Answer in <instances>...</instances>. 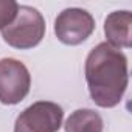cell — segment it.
Listing matches in <instances>:
<instances>
[{"instance_id": "1", "label": "cell", "mask_w": 132, "mask_h": 132, "mask_svg": "<svg viewBox=\"0 0 132 132\" xmlns=\"http://www.w3.org/2000/svg\"><path fill=\"white\" fill-rule=\"evenodd\" d=\"M86 81L96 106L115 107L123 100L129 82L127 57L107 42L98 44L86 59Z\"/></svg>"}, {"instance_id": "2", "label": "cell", "mask_w": 132, "mask_h": 132, "mask_svg": "<svg viewBox=\"0 0 132 132\" xmlns=\"http://www.w3.org/2000/svg\"><path fill=\"white\" fill-rule=\"evenodd\" d=\"M45 36V20L42 14L27 5H19L16 19L2 30L3 40L17 50H30L40 44Z\"/></svg>"}, {"instance_id": "3", "label": "cell", "mask_w": 132, "mask_h": 132, "mask_svg": "<svg viewBox=\"0 0 132 132\" xmlns=\"http://www.w3.org/2000/svg\"><path fill=\"white\" fill-rule=\"evenodd\" d=\"M30 87L31 75L23 62L13 57L0 59V103L19 104L30 93Z\"/></svg>"}, {"instance_id": "4", "label": "cell", "mask_w": 132, "mask_h": 132, "mask_svg": "<svg viewBox=\"0 0 132 132\" xmlns=\"http://www.w3.org/2000/svg\"><path fill=\"white\" fill-rule=\"evenodd\" d=\"M64 110L51 101H36L16 118L14 132H57Z\"/></svg>"}, {"instance_id": "5", "label": "cell", "mask_w": 132, "mask_h": 132, "mask_svg": "<svg viewBox=\"0 0 132 132\" xmlns=\"http://www.w3.org/2000/svg\"><path fill=\"white\" fill-rule=\"evenodd\" d=\"M95 31V19L81 8H67L54 20V34L65 45H79Z\"/></svg>"}, {"instance_id": "6", "label": "cell", "mask_w": 132, "mask_h": 132, "mask_svg": "<svg viewBox=\"0 0 132 132\" xmlns=\"http://www.w3.org/2000/svg\"><path fill=\"white\" fill-rule=\"evenodd\" d=\"M132 16L129 11H113L104 20V34L107 44L113 48H130L132 47Z\"/></svg>"}, {"instance_id": "7", "label": "cell", "mask_w": 132, "mask_h": 132, "mask_svg": "<svg viewBox=\"0 0 132 132\" xmlns=\"http://www.w3.org/2000/svg\"><path fill=\"white\" fill-rule=\"evenodd\" d=\"M103 118L92 109H78L70 113L64 127L65 132H103Z\"/></svg>"}, {"instance_id": "8", "label": "cell", "mask_w": 132, "mask_h": 132, "mask_svg": "<svg viewBox=\"0 0 132 132\" xmlns=\"http://www.w3.org/2000/svg\"><path fill=\"white\" fill-rule=\"evenodd\" d=\"M19 5L14 0H0V30L6 28L17 16Z\"/></svg>"}]
</instances>
